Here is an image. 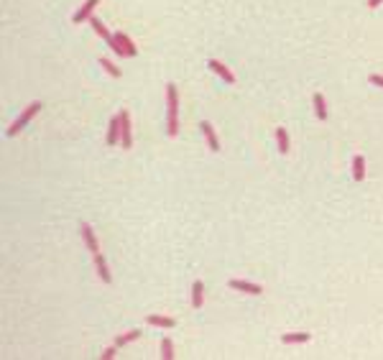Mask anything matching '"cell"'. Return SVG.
Listing matches in <instances>:
<instances>
[{
	"label": "cell",
	"instance_id": "6da1fadb",
	"mask_svg": "<svg viewBox=\"0 0 383 360\" xmlns=\"http://www.w3.org/2000/svg\"><path fill=\"white\" fill-rule=\"evenodd\" d=\"M166 103H169V123H166V130L169 136H176L179 130V123H176V115H179V95H176V85H166Z\"/></svg>",
	"mask_w": 383,
	"mask_h": 360
},
{
	"label": "cell",
	"instance_id": "7a4b0ae2",
	"mask_svg": "<svg viewBox=\"0 0 383 360\" xmlns=\"http://www.w3.org/2000/svg\"><path fill=\"white\" fill-rule=\"evenodd\" d=\"M39 110H41V103H31V105H28V107L23 110V115H21V118H18V120L13 123V126L8 128V136H16L18 130H23V128H26V123H31V118L36 115Z\"/></svg>",
	"mask_w": 383,
	"mask_h": 360
},
{
	"label": "cell",
	"instance_id": "3957f363",
	"mask_svg": "<svg viewBox=\"0 0 383 360\" xmlns=\"http://www.w3.org/2000/svg\"><path fill=\"white\" fill-rule=\"evenodd\" d=\"M120 146L123 148H130L133 146V130H130V115L126 110L120 112Z\"/></svg>",
	"mask_w": 383,
	"mask_h": 360
},
{
	"label": "cell",
	"instance_id": "277c9868",
	"mask_svg": "<svg viewBox=\"0 0 383 360\" xmlns=\"http://www.w3.org/2000/svg\"><path fill=\"white\" fill-rule=\"evenodd\" d=\"M210 69L215 72V74H220V77H222V80L228 82V85H235V74H233V72H230V69H228V66H225L222 62H217V59H210Z\"/></svg>",
	"mask_w": 383,
	"mask_h": 360
},
{
	"label": "cell",
	"instance_id": "5b68a950",
	"mask_svg": "<svg viewBox=\"0 0 383 360\" xmlns=\"http://www.w3.org/2000/svg\"><path fill=\"white\" fill-rule=\"evenodd\" d=\"M100 3V0H87V3L77 10V13L72 16V21L74 23H82V21H87V18H92V10H95V5Z\"/></svg>",
	"mask_w": 383,
	"mask_h": 360
},
{
	"label": "cell",
	"instance_id": "8992f818",
	"mask_svg": "<svg viewBox=\"0 0 383 360\" xmlns=\"http://www.w3.org/2000/svg\"><path fill=\"white\" fill-rule=\"evenodd\" d=\"M80 230H82V238H85V243H87V248H89V253H92V255H97V253H100V248H97V240H95V230L89 228L87 222L82 225Z\"/></svg>",
	"mask_w": 383,
	"mask_h": 360
},
{
	"label": "cell",
	"instance_id": "52a82bcc",
	"mask_svg": "<svg viewBox=\"0 0 383 360\" xmlns=\"http://www.w3.org/2000/svg\"><path fill=\"white\" fill-rule=\"evenodd\" d=\"M202 133H205V138H207V143H210V151H220V143H217V136H215V128H212V123H207V120H202Z\"/></svg>",
	"mask_w": 383,
	"mask_h": 360
},
{
	"label": "cell",
	"instance_id": "ba28073f",
	"mask_svg": "<svg viewBox=\"0 0 383 360\" xmlns=\"http://www.w3.org/2000/svg\"><path fill=\"white\" fill-rule=\"evenodd\" d=\"M120 141V115L110 120V130H107V146H118Z\"/></svg>",
	"mask_w": 383,
	"mask_h": 360
},
{
	"label": "cell",
	"instance_id": "9c48e42d",
	"mask_svg": "<svg viewBox=\"0 0 383 360\" xmlns=\"http://www.w3.org/2000/svg\"><path fill=\"white\" fill-rule=\"evenodd\" d=\"M230 286L238 289V291H245V294H263L261 286H258V284H248V281H230Z\"/></svg>",
	"mask_w": 383,
	"mask_h": 360
},
{
	"label": "cell",
	"instance_id": "30bf717a",
	"mask_svg": "<svg viewBox=\"0 0 383 360\" xmlns=\"http://www.w3.org/2000/svg\"><path fill=\"white\" fill-rule=\"evenodd\" d=\"M149 324H153V327H166V330H171V327H176V319H174V317H159V314H151V317H149Z\"/></svg>",
	"mask_w": 383,
	"mask_h": 360
},
{
	"label": "cell",
	"instance_id": "8fae6325",
	"mask_svg": "<svg viewBox=\"0 0 383 360\" xmlns=\"http://www.w3.org/2000/svg\"><path fill=\"white\" fill-rule=\"evenodd\" d=\"M202 299H205V286H202V281H194V286H192V307L199 309Z\"/></svg>",
	"mask_w": 383,
	"mask_h": 360
},
{
	"label": "cell",
	"instance_id": "7c38bea8",
	"mask_svg": "<svg viewBox=\"0 0 383 360\" xmlns=\"http://www.w3.org/2000/svg\"><path fill=\"white\" fill-rule=\"evenodd\" d=\"M95 266H97V274H100V278H103L105 284H110V281H112V276H110V271H107V263H105V258L100 255V253L95 255Z\"/></svg>",
	"mask_w": 383,
	"mask_h": 360
},
{
	"label": "cell",
	"instance_id": "4fadbf2b",
	"mask_svg": "<svg viewBox=\"0 0 383 360\" xmlns=\"http://www.w3.org/2000/svg\"><path fill=\"white\" fill-rule=\"evenodd\" d=\"M353 176H355V182H363V176H365V161L360 153L353 159Z\"/></svg>",
	"mask_w": 383,
	"mask_h": 360
},
{
	"label": "cell",
	"instance_id": "5bb4252c",
	"mask_svg": "<svg viewBox=\"0 0 383 360\" xmlns=\"http://www.w3.org/2000/svg\"><path fill=\"white\" fill-rule=\"evenodd\" d=\"M309 332H294V335H284L281 340H284V345H299V342H309Z\"/></svg>",
	"mask_w": 383,
	"mask_h": 360
},
{
	"label": "cell",
	"instance_id": "9a60e30c",
	"mask_svg": "<svg viewBox=\"0 0 383 360\" xmlns=\"http://www.w3.org/2000/svg\"><path fill=\"white\" fill-rule=\"evenodd\" d=\"M115 39L120 41V46L126 49V54H128V56H136V54H138V49H136V43H133V41H130V39L126 36V33H118Z\"/></svg>",
	"mask_w": 383,
	"mask_h": 360
},
{
	"label": "cell",
	"instance_id": "2e32d148",
	"mask_svg": "<svg viewBox=\"0 0 383 360\" xmlns=\"http://www.w3.org/2000/svg\"><path fill=\"white\" fill-rule=\"evenodd\" d=\"M314 110H317V118H319V120H324V118H327V107H324V97H322L319 92L314 95Z\"/></svg>",
	"mask_w": 383,
	"mask_h": 360
},
{
	"label": "cell",
	"instance_id": "e0dca14e",
	"mask_svg": "<svg viewBox=\"0 0 383 360\" xmlns=\"http://www.w3.org/2000/svg\"><path fill=\"white\" fill-rule=\"evenodd\" d=\"M276 141H278V151L286 153L289 151V136H286L284 128H276Z\"/></svg>",
	"mask_w": 383,
	"mask_h": 360
},
{
	"label": "cell",
	"instance_id": "ac0fdd59",
	"mask_svg": "<svg viewBox=\"0 0 383 360\" xmlns=\"http://www.w3.org/2000/svg\"><path fill=\"white\" fill-rule=\"evenodd\" d=\"M138 337H141V330H130V332H126L123 337H118L115 345H118V347H123V345H128V342H133V340H138Z\"/></svg>",
	"mask_w": 383,
	"mask_h": 360
},
{
	"label": "cell",
	"instance_id": "d6986e66",
	"mask_svg": "<svg viewBox=\"0 0 383 360\" xmlns=\"http://www.w3.org/2000/svg\"><path fill=\"white\" fill-rule=\"evenodd\" d=\"M161 355H164L166 360L174 358V345H171V340H169V337H164V340H161Z\"/></svg>",
	"mask_w": 383,
	"mask_h": 360
},
{
	"label": "cell",
	"instance_id": "ffe728a7",
	"mask_svg": "<svg viewBox=\"0 0 383 360\" xmlns=\"http://www.w3.org/2000/svg\"><path fill=\"white\" fill-rule=\"evenodd\" d=\"M100 66H105V72H107V74H112V77H120V69H118V66L112 64L110 59H100Z\"/></svg>",
	"mask_w": 383,
	"mask_h": 360
},
{
	"label": "cell",
	"instance_id": "44dd1931",
	"mask_svg": "<svg viewBox=\"0 0 383 360\" xmlns=\"http://www.w3.org/2000/svg\"><path fill=\"white\" fill-rule=\"evenodd\" d=\"M118 347V345H115ZM115 347H107V350L103 353V358H115Z\"/></svg>",
	"mask_w": 383,
	"mask_h": 360
},
{
	"label": "cell",
	"instance_id": "7402d4cb",
	"mask_svg": "<svg viewBox=\"0 0 383 360\" xmlns=\"http://www.w3.org/2000/svg\"><path fill=\"white\" fill-rule=\"evenodd\" d=\"M370 82H373V85H378V87H383V77L373 74V77H370Z\"/></svg>",
	"mask_w": 383,
	"mask_h": 360
},
{
	"label": "cell",
	"instance_id": "603a6c76",
	"mask_svg": "<svg viewBox=\"0 0 383 360\" xmlns=\"http://www.w3.org/2000/svg\"><path fill=\"white\" fill-rule=\"evenodd\" d=\"M383 3V0H368V8H378Z\"/></svg>",
	"mask_w": 383,
	"mask_h": 360
}]
</instances>
